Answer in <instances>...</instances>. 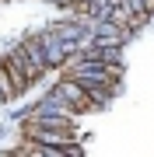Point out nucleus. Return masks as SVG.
I'll use <instances>...</instances> for the list:
<instances>
[{
	"label": "nucleus",
	"mask_w": 154,
	"mask_h": 157,
	"mask_svg": "<svg viewBox=\"0 0 154 157\" xmlns=\"http://www.w3.org/2000/svg\"><path fill=\"white\" fill-rule=\"evenodd\" d=\"M53 91H56L60 98H67L70 105L77 108V112H91V108H95V105H91V94H88V91H84V84H77L74 77H63Z\"/></svg>",
	"instance_id": "f03ea898"
},
{
	"label": "nucleus",
	"mask_w": 154,
	"mask_h": 157,
	"mask_svg": "<svg viewBox=\"0 0 154 157\" xmlns=\"http://www.w3.org/2000/svg\"><path fill=\"white\" fill-rule=\"evenodd\" d=\"M0 94H4V105H7V101H14L18 94H21V91H18V84H14V77L7 73L4 63H0Z\"/></svg>",
	"instance_id": "423d86ee"
},
{
	"label": "nucleus",
	"mask_w": 154,
	"mask_h": 157,
	"mask_svg": "<svg viewBox=\"0 0 154 157\" xmlns=\"http://www.w3.org/2000/svg\"><path fill=\"white\" fill-rule=\"evenodd\" d=\"M0 105H4V94H0Z\"/></svg>",
	"instance_id": "0eeeda50"
},
{
	"label": "nucleus",
	"mask_w": 154,
	"mask_h": 157,
	"mask_svg": "<svg viewBox=\"0 0 154 157\" xmlns=\"http://www.w3.org/2000/svg\"><path fill=\"white\" fill-rule=\"evenodd\" d=\"M126 32H130V28L116 25L112 17H105V21H95V25H91L95 45H123V42H126Z\"/></svg>",
	"instance_id": "7ed1b4c3"
},
{
	"label": "nucleus",
	"mask_w": 154,
	"mask_h": 157,
	"mask_svg": "<svg viewBox=\"0 0 154 157\" xmlns=\"http://www.w3.org/2000/svg\"><path fill=\"white\" fill-rule=\"evenodd\" d=\"M77 115H67V112H46V108H35V112L25 115V122H35V126H49V129H70Z\"/></svg>",
	"instance_id": "20e7f679"
},
{
	"label": "nucleus",
	"mask_w": 154,
	"mask_h": 157,
	"mask_svg": "<svg viewBox=\"0 0 154 157\" xmlns=\"http://www.w3.org/2000/svg\"><path fill=\"white\" fill-rule=\"evenodd\" d=\"M18 49L25 52V59H28V63H32V67L39 70V73H46V70H49V59H46V45H42V39H39V35L25 39L21 45H18Z\"/></svg>",
	"instance_id": "39448f33"
},
{
	"label": "nucleus",
	"mask_w": 154,
	"mask_h": 157,
	"mask_svg": "<svg viewBox=\"0 0 154 157\" xmlns=\"http://www.w3.org/2000/svg\"><path fill=\"white\" fill-rule=\"evenodd\" d=\"M0 63H4V67H7V73L14 77V84H18V91H21V94H25V87H28L32 80H39V77H42V73L35 70L28 59H25V52H21V49H11V52H7Z\"/></svg>",
	"instance_id": "f257e3e1"
}]
</instances>
